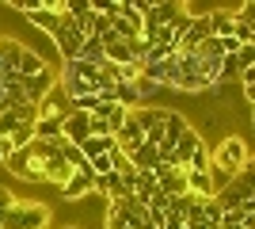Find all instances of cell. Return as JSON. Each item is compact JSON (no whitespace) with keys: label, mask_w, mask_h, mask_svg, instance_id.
<instances>
[{"label":"cell","mask_w":255,"mask_h":229,"mask_svg":"<svg viewBox=\"0 0 255 229\" xmlns=\"http://www.w3.org/2000/svg\"><path fill=\"white\" fill-rule=\"evenodd\" d=\"M213 203L225 210H248V214H255V176H252V164H248L240 176H233L229 184L213 195Z\"/></svg>","instance_id":"7a4b0ae2"},{"label":"cell","mask_w":255,"mask_h":229,"mask_svg":"<svg viewBox=\"0 0 255 229\" xmlns=\"http://www.w3.org/2000/svg\"><path fill=\"white\" fill-rule=\"evenodd\" d=\"M11 8H15V11H23V15H31V11L38 8V0H11Z\"/></svg>","instance_id":"ffe728a7"},{"label":"cell","mask_w":255,"mask_h":229,"mask_svg":"<svg viewBox=\"0 0 255 229\" xmlns=\"http://www.w3.org/2000/svg\"><path fill=\"white\" fill-rule=\"evenodd\" d=\"M240 229H244V226H240Z\"/></svg>","instance_id":"7402d4cb"},{"label":"cell","mask_w":255,"mask_h":229,"mask_svg":"<svg viewBox=\"0 0 255 229\" xmlns=\"http://www.w3.org/2000/svg\"><path fill=\"white\" fill-rule=\"evenodd\" d=\"M61 229H80V226H61Z\"/></svg>","instance_id":"44dd1931"},{"label":"cell","mask_w":255,"mask_h":229,"mask_svg":"<svg viewBox=\"0 0 255 229\" xmlns=\"http://www.w3.org/2000/svg\"><path fill=\"white\" fill-rule=\"evenodd\" d=\"M202 145H206V142H202V134L194 130V126H187V130L179 134V142H175V149H171L168 157H164V161H168L171 168H179V172H187V164H191V157H194L198 149H202Z\"/></svg>","instance_id":"277c9868"},{"label":"cell","mask_w":255,"mask_h":229,"mask_svg":"<svg viewBox=\"0 0 255 229\" xmlns=\"http://www.w3.org/2000/svg\"><path fill=\"white\" fill-rule=\"evenodd\" d=\"M42 69H50V65H46V57L38 54V50H31V46H23L19 61H15V73H19V76H38Z\"/></svg>","instance_id":"7c38bea8"},{"label":"cell","mask_w":255,"mask_h":229,"mask_svg":"<svg viewBox=\"0 0 255 229\" xmlns=\"http://www.w3.org/2000/svg\"><path fill=\"white\" fill-rule=\"evenodd\" d=\"M61 138V119H34V142H53Z\"/></svg>","instance_id":"9a60e30c"},{"label":"cell","mask_w":255,"mask_h":229,"mask_svg":"<svg viewBox=\"0 0 255 229\" xmlns=\"http://www.w3.org/2000/svg\"><path fill=\"white\" fill-rule=\"evenodd\" d=\"M206 27H210V38H229L233 27H236V19H233L229 8H210L206 11Z\"/></svg>","instance_id":"30bf717a"},{"label":"cell","mask_w":255,"mask_h":229,"mask_svg":"<svg viewBox=\"0 0 255 229\" xmlns=\"http://www.w3.org/2000/svg\"><path fill=\"white\" fill-rule=\"evenodd\" d=\"M27 23H31V27H38V31H46V34H53V31H57V23H61V15H53V11L46 8V0H42V4L27 15Z\"/></svg>","instance_id":"5bb4252c"},{"label":"cell","mask_w":255,"mask_h":229,"mask_svg":"<svg viewBox=\"0 0 255 229\" xmlns=\"http://www.w3.org/2000/svg\"><path fill=\"white\" fill-rule=\"evenodd\" d=\"M76 61H88V65H103V42H99L96 34L92 38H84V46H80V57Z\"/></svg>","instance_id":"2e32d148"},{"label":"cell","mask_w":255,"mask_h":229,"mask_svg":"<svg viewBox=\"0 0 255 229\" xmlns=\"http://www.w3.org/2000/svg\"><path fill=\"white\" fill-rule=\"evenodd\" d=\"M103 229H133V226H129V222L122 218L115 207H107V210H103Z\"/></svg>","instance_id":"e0dca14e"},{"label":"cell","mask_w":255,"mask_h":229,"mask_svg":"<svg viewBox=\"0 0 255 229\" xmlns=\"http://www.w3.org/2000/svg\"><path fill=\"white\" fill-rule=\"evenodd\" d=\"M233 61L240 69H255V46H240V50L233 54Z\"/></svg>","instance_id":"ac0fdd59"},{"label":"cell","mask_w":255,"mask_h":229,"mask_svg":"<svg viewBox=\"0 0 255 229\" xmlns=\"http://www.w3.org/2000/svg\"><path fill=\"white\" fill-rule=\"evenodd\" d=\"M15 207V195H11V187H0V226L8 218V210Z\"/></svg>","instance_id":"d6986e66"},{"label":"cell","mask_w":255,"mask_h":229,"mask_svg":"<svg viewBox=\"0 0 255 229\" xmlns=\"http://www.w3.org/2000/svg\"><path fill=\"white\" fill-rule=\"evenodd\" d=\"M53 38V46H57V54L65 57V61H73V57H80V46H84V34L73 27V19H65L61 15V23H57V31L50 34Z\"/></svg>","instance_id":"8992f818"},{"label":"cell","mask_w":255,"mask_h":229,"mask_svg":"<svg viewBox=\"0 0 255 229\" xmlns=\"http://www.w3.org/2000/svg\"><path fill=\"white\" fill-rule=\"evenodd\" d=\"M92 184H96V176L88 172V164H84L80 172H73V176H69V184L61 187V199H65V203H80V199H88V195H92Z\"/></svg>","instance_id":"9c48e42d"},{"label":"cell","mask_w":255,"mask_h":229,"mask_svg":"<svg viewBox=\"0 0 255 229\" xmlns=\"http://www.w3.org/2000/svg\"><path fill=\"white\" fill-rule=\"evenodd\" d=\"M53 88H57V73L53 69H42L38 76H23V84H19V92H23V103H31V107H38L46 96H50Z\"/></svg>","instance_id":"5b68a950"},{"label":"cell","mask_w":255,"mask_h":229,"mask_svg":"<svg viewBox=\"0 0 255 229\" xmlns=\"http://www.w3.org/2000/svg\"><path fill=\"white\" fill-rule=\"evenodd\" d=\"M187 126H191V122L183 119L179 111H168V119H164V134H160V145H156L160 157H168V153L175 149V142H179V134L187 130Z\"/></svg>","instance_id":"ba28073f"},{"label":"cell","mask_w":255,"mask_h":229,"mask_svg":"<svg viewBox=\"0 0 255 229\" xmlns=\"http://www.w3.org/2000/svg\"><path fill=\"white\" fill-rule=\"evenodd\" d=\"M69 176H73V168L61 161V153H50V157L42 161V180H46V184L65 187V184H69Z\"/></svg>","instance_id":"8fae6325"},{"label":"cell","mask_w":255,"mask_h":229,"mask_svg":"<svg viewBox=\"0 0 255 229\" xmlns=\"http://www.w3.org/2000/svg\"><path fill=\"white\" fill-rule=\"evenodd\" d=\"M50 226V207L38 199H15V207L8 210V218L0 229H46Z\"/></svg>","instance_id":"3957f363"},{"label":"cell","mask_w":255,"mask_h":229,"mask_svg":"<svg viewBox=\"0 0 255 229\" xmlns=\"http://www.w3.org/2000/svg\"><path fill=\"white\" fill-rule=\"evenodd\" d=\"M4 168H11V172L19 176V180H27V184H38L42 180V157H34L31 145L19 153H11L8 161H4Z\"/></svg>","instance_id":"52a82bcc"},{"label":"cell","mask_w":255,"mask_h":229,"mask_svg":"<svg viewBox=\"0 0 255 229\" xmlns=\"http://www.w3.org/2000/svg\"><path fill=\"white\" fill-rule=\"evenodd\" d=\"M76 149H80V157H84V164H88V161H96V157H107V153L118 149V145H115V138H88V142H80Z\"/></svg>","instance_id":"4fadbf2b"},{"label":"cell","mask_w":255,"mask_h":229,"mask_svg":"<svg viewBox=\"0 0 255 229\" xmlns=\"http://www.w3.org/2000/svg\"><path fill=\"white\" fill-rule=\"evenodd\" d=\"M210 164L217 168V172H225L229 180L233 176H240L252 164V153H248V142L240 138V134H225L221 142L210 149Z\"/></svg>","instance_id":"6da1fadb"}]
</instances>
